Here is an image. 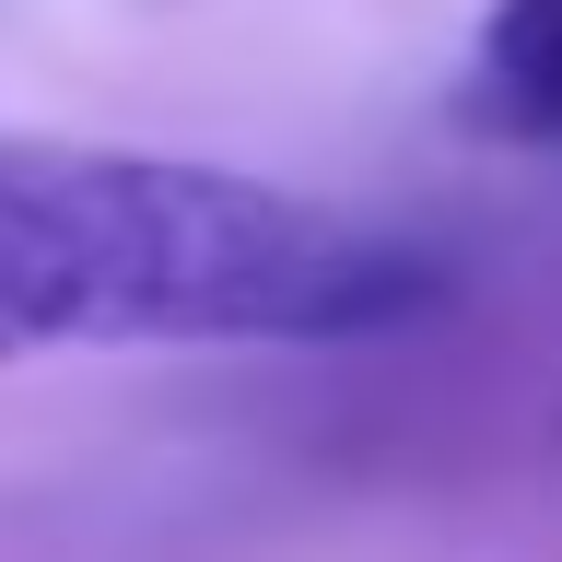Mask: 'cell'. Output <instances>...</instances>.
Segmentation results:
<instances>
[{
  "label": "cell",
  "mask_w": 562,
  "mask_h": 562,
  "mask_svg": "<svg viewBox=\"0 0 562 562\" xmlns=\"http://www.w3.org/2000/svg\"><path fill=\"white\" fill-rule=\"evenodd\" d=\"M469 117L562 153V0H492L469 35Z\"/></svg>",
  "instance_id": "cell-2"
},
{
  "label": "cell",
  "mask_w": 562,
  "mask_h": 562,
  "mask_svg": "<svg viewBox=\"0 0 562 562\" xmlns=\"http://www.w3.org/2000/svg\"><path fill=\"white\" fill-rule=\"evenodd\" d=\"M457 293L422 235L270 176L0 130V363L105 340H398Z\"/></svg>",
  "instance_id": "cell-1"
}]
</instances>
